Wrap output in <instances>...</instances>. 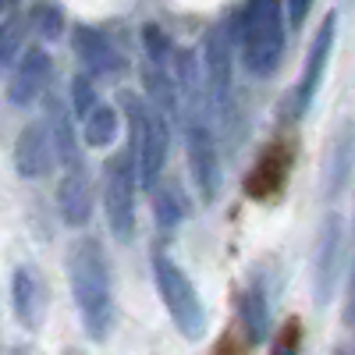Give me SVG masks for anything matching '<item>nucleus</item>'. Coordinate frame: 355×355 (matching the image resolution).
Segmentation results:
<instances>
[{
  "instance_id": "1",
  "label": "nucleus",
  "mask_w": 355,
  "mask_h": 355,
  "mask_svg": "<svg viewBox=\"0 0 355 355\" xmlns=\"http://www.w3.org/2000/svg\"><path fill=\"white\" fill-rule=\"evenodd\" d=\"M68 274H71V295L75 306L82 313L85 331L93 334L96 341L107 338L110 323H114V291H110V266L103 249L85 239L75 242L68 252Z\"/></svg>"
},
{
  "instance_id": "2",
  "label": "nucleus",
  "mask_w": 355,
  "mask_h": 355,
  "mask_svg": "<svg viewBox=\"0 0 355 355\" xmlns=\"http://www.w3.org/2000/svg\"><path fill=\"white\" fill-rule=\"evenodd\" d=\"M284 4L288 0H249L242 15V64L256 78H270L281 64Z\"/></svg>"
},
{
  "instance_id": "3",
  "label": "nucleus",
  "mask_w": 355,
  "mask_h": 355,
  "mask_svg": "<svg viewBox=\"0 0 355 355\" xmlns=\"http://www.w3.org/2000/svg\"><path fill=\"white\" fill-rule=\"evenodd\" d=\"M153 277H157L160 299H164L171 320L178 323V331L185 338H199L206 331V313H202V302H199V291L192 288L185 270L171 256L153 252Z\"/></svg>"
},
{
  "instance_id": "4",
  "label": "nucleus",
  "mask_w": 355,
  "mask_h": 355,
  "mask_svg": "<svg viewBox=\"0 0 355 355\" xmlns=\"http://www.w3.org/2000/svg\"><path fill=\"white\" fill-rule=\"evenodd\" d=\"M125 103H128V121H132V157L139 171V185L153 189L167 164V125L150 107H142V100L125 96Z\"/></svg>"
},
{
  "instance_id": "5",
  "label": "nucleus",
  "mask_w": 355,
  "mask_h": 355,
  "mask_svg": "<svg viewBox=\"0 0 355 355\" xmlns=\"http://www.w3.org/2000/svg\"><path fill=\"white\" fill-rule=\"evenodd\" d=\"M135 185H139L135 157H117L107 167V185H103V214L117 242H132L135 234Z\"/></svg>"
},
{
  "instance_id": "6",
  "label": "nucleus",
  "mask_w": 355,
  "mask_h": 355,
  "mask_svg": "<svg viewBox=\"0 0 355 355\" xmlns=\"http://www.w3.org/2000/svg\"><path fill=\"white\" fill-rule=\"evenodd\" d=\"M185 146H189V167H192V182L199 189V199L214 202L220 192V157H217L214 132L202 125H192Z\"/></svg>"
},
{
  "instance_id": "7",
  "label": "nucleus",
  "mask_w": 355,
  "mask_h": 355,
  "mask_svg": "<svg viewBox=\"0 0 355 355\" xmlns=\"http://www.w3.org/2000/svg\"><path fill=\"white\" fill-rule=\"evenodd\" d=\"M53 164H61L57 157V142L50 125L36 121V125H25L18 142H15V167L21 178H46L53 171Z\"/></svg>"
},
{
  "instance_id": "8",
  "label": "nucleus",
  "mask_w": 355,
  "mask_h": 355,
  "mask_svg": "<svg viewBox=\"0 0 355 355\" xmlns=\"http://www.w3.org/2000/svg\"><path fill=\"white\" fill-rule=\"evenodd\" d=\"M53 75V64H50V53L43 46H28L21 53V61L15 64V75L8 82V100L15 107H28L43 96V89Z\"/></svg>"
},
{
  "instance_id": "9",
  "label": "nucleus",
  "mask_w": 355,
  "mask_h": 355,
  "mask_svg": "<svg viewBox=\"0 0 355 355\" xmlns=\"http://www.w3.org/2000/svg\"><path fill=\"white\" fill-rule=\"evenodd\" d=\"M334 33H338V11H331L327 18H323V25L316 28L313 50H309V57H306V68H302L299 89H295V100H299V114L309 110V103L316 100V89H320V82H323V71H327L331 50H334Z\"/></svg>"
},
{
  "instance_id": "10",
  "label": "nucleus",
  "mask_w": 355,
  "mask_h": 355,
  "mask_svg": "<svg viewBox=\"0 0 355 355\" xmlns=\"http://www.w3.org/2000/svg\"><path fill=\"white\" fill-rule=\"evenodd\" d=\"M57 210H61V220L68 227L89 224L93 196H89V174L82 171V164L64 167V178H61V185H57Z\"/></svg>"
},
{
  "instance_id": "11",
  "label": "nucleus",
  "mask_w": 355,
  "mask_h": 355,
  "mask_svg": "<svg viewBox=\"0 0 355 355\" xmlns=\"http://www.w3.org/2000/svg\"><path fill=\"white\" fill-rule=\"evenodd\" d=\"M75 53H78V61L85 64L89 75H117V71H125V57L117 53V46L96 33V28H75Z\"/></svg>"
},
{
  "instance_id": "12",
  "label": "nucleus",
  "mask_w": 355,
  "mask_h": 355,
  "mask_svg": "<svg viewBox=\"0 0 355 355\" xmlns=\"http://www.w3.org/2000/svg\"><path fill=\"white\" fill-rule=\"evenodd\" d=\"M288 167H291V150H288L284 142H274L270 150H266V153L259 157L256 171L249 174V182H245L249 196H252V199H266V196H274V192L288 182Z\"/></svg>"
},
{
  "instance_id": "13",
  "label": "nucleus",
  "mask_w": 355,
  "mask_h": 355,
  "mask_svg": "<svg viewBox=\"0 0 355 355\" xmlns=\"http://www.w3.org/2000/svg\"><path fill=\"white\" fill-rule=\"evenodd\" d=\"M206 71H210V93L214 103L224 110L231 100V53H227V28L217 25L206 36Z\"/></svg>"
},
{
  "instance_id": "14",
  "label": "nucleus",
  "mask_w": 355,
  "mask_h": 355,
  "mask_svg": "<svg viewBox=\"0 0 355 355\" xmlns=\"http://www.w3.org/2000/svg\"><path fill=\"white\" fill-rule=\"evenodd\" d=\"M11 299H15V316L25 323V327H36V323L43 320L46 295H43V284H40L36 270L18 266L15 277H11Z\"/></svg>"
},
{
  "instance_id": "15",
  "label": "nucleus",
  "mask_w": 355,
  "mask_h": 355,
  "mask_svg": "<svg viewBox=\"0 0 355 355\" xmlns=\"http://www.w3.org/2000/svg\"><path fill=\"white\" fill-rule=\"evenodd\" d=\"M341 270V224L331 214L320 234V252H316V274H320V299H331V284Z\"/></svg>"
},
{
  "instance_id": "16",
  "label": "nucleus",
  "mask_w": 355,
  "mask_h": 355,
  "mask_svg": "<svg viewBox=\"0 0 355 355\" xmlns=\"http://www.w3.org/2000/svg\"><path fill=\"white\" fill-rule=\"evenodd\" d=\"M117 135V110L107 107V103H96L82 117V139L85 146H93V150H107Z\"/></svg>"
},
{
  "instance_id": "17",
  "label": "nucleus",
  "mask_w": 355,
  "mask_h": 355,
  "mask_svg": "<svg viewBox=\"0 0 355 355\" xmlns=\"http://www.w3.org/2000/svg\"><path fill=\"white\" fill-rule=\"evenodd\" d=\"M50 132H53V142H57V157H61V167H71L78 164V142H75V132H71V121L57 100V107L50 110Z\"/></svg>"
},
{
  "instance_id": "18",
  "label": "nucleus",
  "mask_w": 355,
  "mask_h": 355,
  "mask_svg": "<svg viewBox=\"0 0 355 355\" xmlns=\"http://www.w3.org/2000/svg\"><path fill=\"white\" fill-rule=\"evenodd\" d=\"M242 320H245V331L252 341L266 338V331H270V306H266L263 288H249L245 302H242Z\"/></svg>"
},
{
  "instance_id": "19",
  "label": "nucleus",
  "mask_w": 355,
  "mask_h": 355,
  "mask_svg": "<svg viewBox=\"0 0 355 355\" xmlns=\"http://www.w3.org/2000/svg\"><path fill=\"white\" fill-rule=\"evenodd\" d=\"M146 89H150V100L153 103H160L164 110H178V89H174V82H171V75H164V68L160 64H153L150 71H146Z\"/></svg>"
},
{
  "instance_id": "20",
  "label": "nucleus",
  "mask_w": 355,
  "mask_h": 355,
  "mask_svg": "<svg viewBox=\"0 0 355 355\" xmlns=\"http://www.w3.org/2000/svg\"><path fill=\"white\" fill-rule=\"evenodd\" d=\"M96 103H100V96H96L93 78H89V75H75V78H71V107H75V114L85 117Z\"/></svg>"
},
{
  "instance_id": "21",
  "label": "nucleus",
  "mask_w": 355,
  "mask_h": 355,
  "mask_svg": "<svg viewBox=\"0 0 355 355\" xmlns=\"http://www.w3.org/2000/svg\"><path fill=\"white\" fill-rule=\"evenodd\" d=\"M157 224L164 231L182 224V199H178V192H157Z\"/></svg>"
},
{
  "instance_id": "22",
  "label": "nucleus",
  "mask_w": 355,
  "mask_h": 355,
  "mask_svg": "<svg viewBox=\"0 0 355 355\" xmlns=\"http://www.w3.org/2000/svg\"><path fill=\"white\" fill-rule=\"evenodd\" d=\"M142 40H146V53H150L153 64H164L167 57H171V40L160 33L157 25H146V28H142Z\"/></svg>"
},
{
  "instance_id": "23",
  "label": "nucleus",
  "mask_w": 355,
  "mask_h": 355,
  "mask_svg": "<svg viewBox=\"0 0 355 355\" xmlns=\"http://www.w3.org/2000/svg\"><path fill=\"white\" fill-rule=\"evenodd\" d=\"M33 25L40 28V33H43L46 40H53L57 33H61V15H57V11H50V8H36V18H33Z\"/></svg>"
},
{
  "instance_id": "24",
  "label": "nucleus",
  "mask_w": 355,
  "mask_h": 355,
  "mask_svg": "<svg viewBox=\"0 0 355 355\" xmlns=\"http://www.w3.org/2000/svg\"><path fill=\"white\" fill-rule=\"evenodd\" d=\"M309 8H313V0H288V18H291L295 28L309 18Z\"/></svg>"
},
{
  "instance_id": "25",
  "label": "nucleus",
  "mask_w": 355,
  "mask_h": 355,
  "mask_svg": "<svg viewBox=\"0 0 355 355\" xmlns=\"http://www.w3.org/2000/svg\"><path fill=\"white\" fill-rule=\"evenodd\" d=\"M18 28H15V18L8 21V28H4V64H11L15 61V46H18Z\"/></svg>"
},
{
  "instance_id": "26",
  "label": "nucleus",
  "mask_w": 355,
  "mask_h": 355,
  "mask_svg": "<svg viewBox=\"0 0 355 355\" xmlns=\"http://www.w3.org/2000/svg\"><path fill=\"white\" fill-rule=\"evenodd\" d=\"M15 4H18V0H4V8H8V11H11V8H15Z\"/></svg>"
}]
</instances>
